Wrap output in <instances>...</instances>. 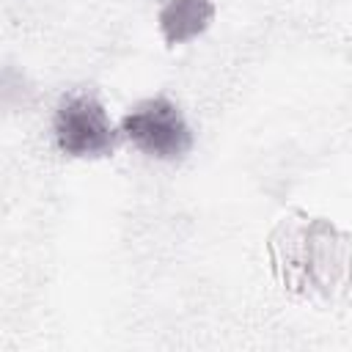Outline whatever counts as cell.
Segmentation results:
<instances>
[{
    "label": "cell",
    "mask_w": 352,
    "mask_h": 352,
    "mask_svg": "<svg viewBox=\"0 0 352 352\" xmlns=\"http://www.w3.org/2000/svg\"><path fill=\"white\" fill-rule=\"evenodd\" d=\"M278 283L308 300H336L352 283V236L324 217L289 212L267 239Z\"/></svg>",
    "instance_id": "obj_1"
},
{
    "label": "cell",
    "mask_w": 352,
    "mask_h": 352,
    "mask_svg": "<svg viewBox=\"0 0 352 352\" xmlns=\"http://www.w3.org/2000/svg\"><path fill=\"white\" fill-rule=\"evenodd\" d=\"M214 19L212 0H162L160 3V33L168 47L198 38Z\"/></svg>",
    "instance_id": "obj_4"
},
{
    "label": "cell",
    "mask_w": 352,
    "mask_h": 352,
    "mask_svg": "<svg viewBox=\"0 0 352 352\" xmlns=\"http://www.w3.org/2000/svg\"><path fill=\"white\" fill-rule=\"evenodd\" d=\"M52 132H55L58 148L77 160L110 157L118 140L102 102L88 91L66 94L58 102Z\"/></svg>",
    "instance_id": "obj_2"
},
{
    "label": "cell",
    "mask_w": 352,
    "mask_h": 352,
    "mask_svg": "<svg viewBox=\"0 0 352 352\" xmlns=\"http://www.w3.org/2000/svg\"><path fill=\"white\" fill-rule=\"evenodd\" d=\"M124 138L148 157L182 160L192 148V132L176 102L154 96L135 104L121 121Z\"/></svg>",
    "instance_id": "obj_3"
}]
</instances>
